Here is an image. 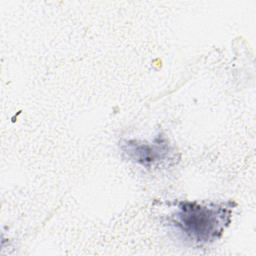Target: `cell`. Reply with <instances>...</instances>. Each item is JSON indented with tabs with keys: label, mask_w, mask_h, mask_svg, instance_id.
Returning a JSON list of instances; mask_svg holds the SVG:
<instances>
[{
	"label": "cell",
	"mask_w": 256,
	"mask_h": 256,
	"mask_svg": "<svg viewBox=\"0 0 256 256\" xmlns=\"http://www.w3.org/2000/svg\"><path fill=\"white\" fill-rule=\"evenodd\" d=\"M231 201L209 203L181 201L169 222L186 240L194 244H207L219 239L231 222Z\"/></svg>",
	"instance_id": "6da1fadb"
},
{
	"label": "cell",
	"mask_w": 256,
	"mask_h": 256,
	"mask_svg": "<svg viewBox=\"0 0 256 256\" xmlns=\"http://www.w3.org/2000/svg\"><path fill=\"white\" fill-rule=\"evenodd\" d=\"M121 150L128 159L146 168L173 160L175 154L173 146L162 133H159L151 143L135 139L124 140L121 143Z\"/></svg>",
	"instance_id": "7a4b0ae2"
}]
</instances>
